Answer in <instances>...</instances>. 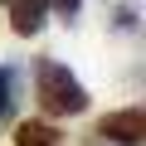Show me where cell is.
<instances>
[{"instance_id":"cell-1","label":"cell","mask_w":146,"mask_h":146,"mask_svg":"<svg viewBox=\"0 0 146 146\" xmlns=\"http://www.w3.org/2000/svg\"><path fill=\"white\" fill-rule=\"evenodd\" d=\"M34 93H39V107L49 117H78V112H88V88L73 78L63 63H54V58H39Z\"/></svg>"},{"instance_id":"cell-2","label":"cell","mask_w":146,"mask_h":146,"mask_svg":"<svg viewBox=\"0 0 146 146\" xmlns=\"http://www.w3.org/2000/svg\"><path fill=\"white\" fill-rule=\"evenodd\" d=\"M98 136L117 141V146H141L146 141V112L141 107H122V112H107L98 122Z\"/></svg>"},{"instance_id":"cell-3","label":"cell","mask_w":146,"mask_h":146,"mask_svg":"<svg viewBox=\"0 0 146 146\" xmlns=\"http://www.w3.org/2000/svg\"><path fill=\"white\" fill-rule=\"evenodd\" d=\"M44 10H49V0H15V5H10L15 34H39L44 29Z\"/></svg>"},{"instance_id":"cell-4","label":"cell","mask_w":146,"mask_h":146,"mask_svg":"<svg viewBox=\"0 0 146 146\" xmlns=\"http://www.w3.org/2000/svg\"><path fill=\"white\" fill-rule=\"evenodd\" d=\"M15 146H58V131L49 122H25L15 131Z\"/></svg>"},{"instance_id":"cell-5","label":"cell","mask_w":146,"mask_h":146,"mask_svg":"<svg viewBox=\"0 0 146 146\" xmlns=\"http://www.w3.org/2000/svg\"><path fill=\"white\" fill-rule=\"evenodd\" d=\"M10 102H15V98H10V78H5V73H0V122L10 117Z\"/></svg>"}]
</instances>
